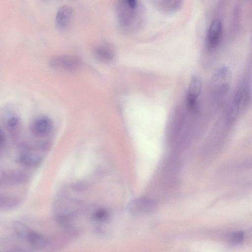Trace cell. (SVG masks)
<instances>
[{
    "label": "cell",
    "mask_w": 252,
    "mask_h": 252,
    "mask_svg": "<svg viewBox=\"0 0 252 252\" xmlns=\"http://www.w3.org/2000/svg\"><path fill=\"white\" fill-rule=\"evenodd\" d=\"M116 13L120 25L128 30L140 27L144 19V8L139 1L135 0L119 1Z\"/></svg>",
    "instance_id": "cell-1"
},
{
    "label": "cell",
    "mask_w": 252,
    "mask_h": 252,
    "mask_svg": "<svg viewBox=\"0 0 252 252\" xmlns=\"http://www.w3.org/2000/svg\"><path fill=\"white\" fill-rule=\"evenodd\" d=\"M232 78L230 69L223 65L216 69L212 74L210 86L213 93L217 95L225 94L229 90Z\"/></svg>",
    "instance_id": "cell-2"
},
{
    "label": "cell",
    "mask_w": 252,
    "mask_h": 252,
    "mask_svg": "<svg viewBox=\"0 0 252 252\" xmlns=\"http://www.w3.org/2000/svg\"><path fill=\"white\" fill-rule=\"evenodd\" d=\"M82 61L73 55H60L54 56L49 61V66L57 70L73 72L81 66Z\"/></svg>",
    "instance_id": "cell-3"
},
{
    "label": "cell",
    "mask_w": 252,
    "mask_h": 252,
    "mask_svg": "<svg viewBox=\"0 0 252 252\" xmlns=\"http://www.w3.org/2000/svg\"><path fill=\"white\" fill-rule=\"evenodd\" d=\"M157 206L156 201L153 199L148 197H140L129 202L127 205V210L133 216H144L153 212Z\"/></svg>",
    "instance_id": "cell-4"
},
{
    "label": "cell",
    "mask_w": 252,
    "mask_h": 252,
    "mask_svg": "<svg viewBox=\"0 0 252 252\" xmlns=\"http://www.w3.org/2000/svg\"><path fill=\"white\" fill-rule=\"evenodd\" d=\"M222 32V24L218 18L211 23L207 32L206 44L209 48H214L219 44Z\"/></svg>",
    "instance_id": "cell-5"
},
{
    "label": "cell",
    "mask_w": 252,
    "mask_h": 252,
    "mask_svg": "<svg viewBox=\"0 0 252 252\" xmlns=\"http://www.w3.org/2000/svg\"><path fill=\"white\" fill-rule=\"evenodd\" d=\"M53 127L51 119L47 116H41L36 118L31 125V131L37 136H45L48 135Z\"/></svg>",
    "instance_id": "cell-6"
},
{
    "label": "cell",
    "mask_w": 252,
    "mask_h": 252,
    "mask_svg": "<svg viewBox=\"0 0 252 252\" xmlns=\"http://www.w3.org/2000/svg\"><path fill=\"white\" fill-rule=\"evenodd\" d=\"M202 89V81L198 76L193 77L190 81L187 92V102L190 108L194 107Z\"/></svg>",
    "instance_id": "cell-7"
},
{
    "label": "cell",
    "mask_w": 252,
    "mask_h": 252,
    "mask_svg": "<svg viewBox=\"0 0 252 252\" xmlns=\"http://www.w3.org/2000/svg\"><path fill=\"white\" fill-rule=\"evenodd\" d=\"M73 10L68 5L61 6L56 15L55 25L56 27L61 30L65 29L69 25L72 19Z\"/></svg>",
    "instance_id": "cell-8"
},
{
    "label": "cell",
    "mask_w": 252,
    "mask_h": 252,
    "mask_svg": "<svg viewBox=\"0 0 252 252\" xmlns=\"http://www.w3.org/2000/svg\"><path fill=\"white\" fill-rule=\"evenodd\" d=\"M93 55L97 60L109 63L115 57V51L113 47L109 44L102 43L95 46L93 51Z\"/></svg>",
    "instance_id": "cell-9"
},
{
    "label": "cell",
    "mask_w": 252,
    "mask_h": 252,
    "mask_svg": "<svg viewBox=\"0 0 252 252\" xmlns=\"http://www.w3.org/2000/svg\"><path fill=\"white\" fill-rule=\"evenodd\" d=\"M32 248L43 250L48 244L47 238L41 233L31 229L25 240Z\"/></svg>",
    "instance_id": "cell-10"
},
{
    "label": "cell",
    "mask_w": 252,
    "mask_h": 252,
    "mask_svg": "<svg viewBox=\"0 0 252 252\" xmlns=\"http://www.w3.org/2000/svg\"><path fill=\"white\" fill-rule=\"evenodd\" d=\"M19 159L21 163L26 166L34 167L40 163L42 158L35 151L26 150L20 154Z\"/></svg>",
    "instance_id": "cell-11"
},
{
    "label": "cell",
    "mask_w": 252,
    "mask_h": 252,
    "mask_svg": "<svg viewBox=\"0 0 252 252\" xmlns=\"http://www.w3.org/2000/svg\"><path fill=\"white\" fill-rule=\"evenodd\" d=\"M109 211L104 208H99L95 209L91 215L92 220L97 224L107 223L110 219Z\"/></svg>",
    "instance_id": "cell-12"
},
{
    "label": "cell",
    "mask_w": 252,
    "mask_h": 252,
    "mask_svg": "<svg viewBox=\"0 0 252 252\" xmlns=\"http://www.w3.org/2000/svg\"><path fill=\"white\" fill-rule=\"evenodd\" d=\"M157 5L159 9L166 13L175 12L181 6V1H159Z\"/></svg>",
    "instance_id": "cell-13"
},
{
    "label": "cell",
    "mask_w": 252,
    "mask_h": 252,
    "mask_svg": "<svg viewBox=\"0 0 252 252\" xmlns=\"http://www.w3.org/2000/svg\"><path fill=\"white\" fill-rule=\"evenodd\" d=\"M16 235L21 239L25 240L31 230L27 225L21 222H16L13 226Z\"/></svg>",
    "instance_id": "cell-14"
},
{
    "label": "cell",
    "mask_w": 252,
    "mask_h": 252,
    "mask_svg": "<svg viewBox=\"0 0 252 252\" xmlns=\"http://www.w3.org/2000/svg\"><path fill=\"white\" fill-rule=\"evenodd\" d=\"M244 238V234L241 231L232 232L229 236V241L233 245H239L242 243Z\"/></svg>",
    "instance_id": "cell-15"
},
{
    "label": "cell",
    "mask_w": 252,
    "mask_h": 252,
    "mask_svg": "<svg viewBox=\"0 0 252 252\" xmlns=\"http://www.w3.org/2000/svg\"><path fill=\"white\" fill-rule=\"evenodd\" d=\"M19 122V120L17 117H11L8 119L6 122L7 127L12 131L14 130L18 126Z\"/></svg>",
    "instance_id": "cell-16"
},
{
    "label": "cell",
    "mask_w": 252,
    "mask_h": 252,
    "mask_svg": "<svg viewBox=\"0 0 252 252\" xmlns=\"http://www.w3.org/2000/svg\"><path fill=\"white\" fill-rule=\"evenodd\" d=\"M4 252H30L20 248H14L5 251Z\"/></svg>",
    "instance_id": "cell-17"
}]
</instances>
